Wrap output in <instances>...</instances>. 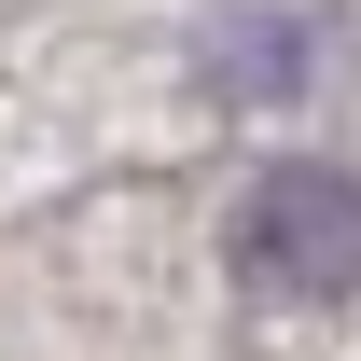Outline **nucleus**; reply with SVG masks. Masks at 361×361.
<instances>
[{"mask_svg": "<svg viewBox=\"0 0 361 361\" xmlns=\"http://www.w3.org/2000/svg\"><path fill=\"white\" fill-rule=\"evenodd\" d=\"M236 278L278 292V306L361 292V180L319 167V153H278V167L236 195Z\"/></svg>", "mask_w": 361, "mask_h": 361, "instance_id": "1", "label": "nucleus"}, {"mask_svg": "<svg viewBox=\"0 0 361 361\" xmlns=\"http://www.w3.org/2000/svg\"><path fill=\"white\" fill-rule=\"evenodd\" d=\"M306 14H278V0H250V14H209V56H195V84L223 97V111H278V97H306Z\"/></svg>", "mask_w": 361, "mask_h": 361, "instance_id": "2", "label": "nucleus"}]
</instances>
